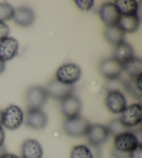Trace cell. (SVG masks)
I'll use <instances>...</instances> for the list:
<instances>
[{"mask_svg":"<svg viewBox=\"0 0 142 158\" xmlns=\"http://www.w3.org/2000/svg\"><path fill=\"white\" fill-rule=\"evenodd\" d=\"M47 122V116L42 110H37V109L27 110L25 123L28 127L34 130H41L45 128Z\"/></svg>","mask_w":142,"mask_h":158,"instance_id":"obj_12","label":"cell"},{"mask_svg":"<svg viewBox=\"0 0 142 158\" xmlns=\"http://www.w3.org/2000/svg\"><path fill=\"white\" fill-rule=\"evenodd\" d=\"M15 9L8 3H0V21L4 22L12 19Z\"/></svg>","mask_w":142,"mask_h":158,"instance_id":"obj_24","label":"cell"},{"mask_svg":"<svg viewBox=\"0 0 142 158\" xmlns=\"http://www.w3.org/2000/svg\"><path fill=\"white\" fill-rule=\"evenodd\" d=\"M99 16L103 23L107 27H110L118 24L121 13L115 4L109 2L103 4L100 8Z\"/></svg>","mask_w":142,"mask_h":158,"instance_id":"obj_13","label":"cell"},{"mask_svg":"<svg viewBox=\"0 0 142 158\" xmlns=\"http://www.w3.org/2000/svg\"><path fill=\"white\" fill-rule=\"evenodd\" d=\"M139 18L137 14L132 15H121L118 25L125 33H134L136 31L139 27Z\"/></svg>","mask_w":142,"mask_h":158,"instance_id":"obj_19","label":"cell"},{"mask_svg":"<svg viewBox=\"0 0 142 158\" xmlns=\"http://www.w3.org/2000/svg\"><path fill=\"white\" fill-rule=\"evenodd\" d=\"M48 98L46 89L41 86L31 87L26 92V101L28 109L41 110Z\"/></svg>","mask_w":142,"mask_h":158,"instance_id":"obj_7","label":"cell"},{"mask_svg":"<svg viewBox=\"0 0 142 158\" xmlns=\"http://www.w3.org/2000/svg\"><path fill=\"white\" fill-rule=\"evenodd\" d=\"M121 15H132L137 14L139 4L135 0H117L114 2Z\"/></svg>","mask_w":142,"mask_h":158,"instance_id":"obj_20","label":"cell"},{"mask_svg":"<svg viewBox=\"0 0 142 158\" xmlns=\"http://www.w3.org/2000/svg\"><path fill=\"white\" fill-rule=\"evenodd\" d=\"M13 19L18 25L28 27L34 24L35 20V14L30 8L20 7L15 10Z\"/></svg>","mask_w":142,"mask_h":158,"instance_id":"obj_15","label":"cell"},{"mask_svg":"<svg viewBox=\"0 0 142 158\" xmlns=\"http://www.w3.org/2000/svg\"><path fill=\"white\" fill-rule=\"evenodd\" d=\"M108 128L110 132V135H114V137L121 133L128 131L127 128L124 127L119 119H114L110 122L108 125Z\"/></svg>","mask_w":142,"mask_h":158,"instance_id":"obj_25","label":"cell"},{"mask_svg":"<svg viewBox=\"0 0 142 158\" xmlns=\"http://www.w3.org/2000/svg\"><path fill=\"white\" fill-rule=\"evenodd\" d=\"M79 9L83 10H89L94 6V2L92 0H81V1H78L76 0L74 2Z\"/></svg>","mask_w":142,"mask_h":158,"instance_id":"obj_26","label":"cell"},{"mask_svg":"<svg viewBox=\"0 0 142 158\" xmlns=\"http://www.w3.org/2000/svg\"><path fill=\"white\" fill-rule=\"evenodd\" d=\"M99 72L109 80H116L124 72V65L114 57L105 59L99 65Z\"/></svg>","mask_w":142,"mask_h":158,"instance_id":"obj_6","label":"cell"},{"mask_svg":"<svg viewBox=\"0 0 142 158\" xmlns=\"http://www.w3.org/2000/svg\"><path fill=\"white\" fill-rule=\"evenodd\" d=\"M5 70V61L2 59H0V74L4 71Z\"/></svg>","mask_w":142,"mask_h":158,"instance_id":"obj_32","label":"cell"},{"mask_svg":"<svg viewBox=\"0 0 142 158\" xmlns=\"http://www.w3.org/2000/svg\"><path fill=\"white\" fill-rule=\"evenodd\" d=\"M70 158H95L93 152L88 146L78 145L73 147L70 153Z\"/></svg>","mask_w":142,"mask_h":158,"instance_id":"obj_23","label":"cell"},{"mask_svg":"<svg viewBox=\"0 0 142 158\" xmlns=\"http://www.w3.org/2000/svg\"><path fill=\"white\" fill-rule=\"evenodd\" d=\"M90 125L91 124L88 120L78 116L65 120L62 125V129L65 134L69 137H81L86 136Z\"/></svg>","mask_w":142,"mask_h":158,"instance_id":"obj_1","label":"cell"},{"mask_svg":"<svg viewBox=\"0 0 142 158\" xmlns=\"http://www.w3.org/2000/svg\"><path fill=\"white\" fill-rule=\"evenodd\" d=\"M104 36L110 44L117 46L124 42L125 32L118 24L107 27L104 31Z\"/></svg>","mask_w":142,"mask_h":158,"instance_id":"obj_17","label":"cell"},{"mask_svg":"<svg viewBox=\"0 0 142 158\" xmlns=\"http://www.w3.org/2000/svg\"><path fill=\"white\" fill-rule=\"evenodd\" d=\"M112 155L114 158H128V156H129V154L124 153V152L117 151L114 149L112 151Z\"/></svg>","mask_w":142,"mask_h":158,"instance_id":"obj_29","label":"cell"},{"mask_svg":"<svg viewBox=\"0 0 142 158\" xmlns=\"http://www.w3.org/2000/svg\"><path fill=\"white\" fill-rule=\"evenodd\" d=\"M5 141V132L2 125H0V146H4Z\"/></svg>","mask_w":142,"mask_h":158,"instance_id":"obj_30","label":"cell"},{"mask_svg":"<svg viewBox=\"0 0 142 158\" xmlns=\"http://www.w3.org/2000/svg\"><path fill=\"white\" fill-rule=\"evenodd\" d=\"M6 148H5V147L4 146H0V157L2 156V155L6 153Z\"/></svg>","mask_w":142,"mask_h":158,"instance_id":"obj_33","label":"cell"},{"mask_svg":"<svg viewBox=\"0 0 142 158\" xmlns=\"http://www.w3.org/2000/svg\"><path fill=\"white\" fill-rule=\"evenodd\" d=\"M19 49V43L16 39L11 37L0 42V59L4 61L12 60L18 54Z\"/></svg>","mask_w":142,"mask_h":158,"instance_id":"obj_14","label":"cell"},{"mask_svg":"<svg viewBox=\"0 0 142 158\" xmlns=\"http://www.w3.org/2000/svg\"><path fill=\"white\" fill-rule=\"evenodd\" d=\"M45 89L48 96L56 100H62L72 95L74 91V86L63 84L56 79L51 80Z\"/></svg>","mask_w":142,"mask_h":158,"instance_id":"obj_8","label":"cell"},{"mask_svg":"<svg viewBox=\"0 0 142 158\" xmlns=\"http://www.w3.org/2000/svg\"><path fill=\"white\" fill-rule=\"evenodd\" d=\"M3 113L4 111L0 110V125H2V119H3Z\"/></svg>","mask_w":142,"mask_h":158,"instance_id":"obj_34","label":"cell"},{"mask_svg":"<svg viewBox=\"0 0 142 158\" xmlns=\"http://www.w3.org/2000/svg\"><path fill=\"white\" fill-rule=\"evenodd\" d=\"M21 158H42L43 150L37 141L29 139L21 146Z\"/></svg>","mask_w":142,"mask_h":158,"instance_id":"obj_16","label":"cell"},{"mask_svg":"<svg viewBox=\"0 0 142 158\" xmlns=\"http://www.w3.org/2000/svg\"><path fill=\"white\" fill-rule=\"evenodd\" d=\"M141 143L136 135L130 131H125L114 137V149L117 151L129 154Z\"/></svg>","mask_w":142,"mask_h":158,"instance_id":"obj_2","label":"cell"},{"mask_svg":"<svg viewBox=\"0 0 142 158\" xmlns=\"http://www.w3.org/2000/svg\"><path fill=\"white\" fill-rule=\"evenodd\" d=\"M120 121L126 128L136 127L141 124L142 120V107L140 104L134 103L122 111Z\"/></svg>","mask_w":142,"mask_h":158,"instance_id":"obj_5","label":"cell"},{"mask_svg":"<svg viewBox=\"0 0 142 158\" xmlns=\"http://www.w3.org/2000/svg\"><path fill=\"white\" fill-rule=\"evenodd\" d=\"M81 69L77 64H66L61 66L57 70L56 80L61 82L73 85V84L80 80L81 77Z\"/></svg>","mask_w":142,"mask_h":158,"instance_id":"obj_3","label":"cell"},{"mask_svg":"<svg viewBox=\"0 0 142 158\" xmlns=\"http://www.w3.org/2000/svg\"><path fill=\"white\" fill-rule=\"evenodd\" d=\"M129 158H142V146L141 143L129 153Z\"/></svg>","mask_w":142,"mask_h":158,"instance_id":"obj_28","label":"cell"},{"mask_svg":"<svg viewBox=\"0 0 142 158\" xmlns=\"http://www.w3.org/2000/svg\"><path fill=\"white\" fill-rule=\"evenodd\" d=\"M24 119L23 111L17 105H10L4 111L2 125L6 128L14 130L22 124Z\"/></svg>","mask_w":142,"mask_h":158,"instance_id":"obj_4","label":"cell"},{"mask_svg":"<svg viewBox=\"0 0 142 158\" xmlns=\"http://www.w3.org/2000/svg\"><path fill=\"white\" fill-rule=\"evenodd\" d=\"M124 70L130 78H135L142 75V61L140 58L133 57L124 65Z\"/></svg>","mask_w":142,"mask_h":158,"instance_id":"obj_22","label":"cell"},{"mask_svg":"<svg viewBox=\"0 0 142 158\" xmlns=\"http://www.w3.org/2000/svg\"><path fill=\"white\" fill-rule=\"evenodd\" d=\"M0 158H20V157H19L18 156H17V155H15L14 154L6 152V153L4 154L2 156L0 157Z\"/></svg>","mask_w":142,"mask_h":158,"instance_id":"obj_31","label":"cell"},{"mask_svg":"<svg viewBox=\"0 0 142 158\" xmlns=\"http://www.w3.org/2000/svg\"><path fill=\"white\" fill-rule=\"evenodd\" d=\"M141 76H138L135 78H130L124 81V88L130 96L136 99H141L142 96L141 91Z\"/></svg>","mask_w":142,"mask_h":158,"instance_id":"obj_21","label":"cell"},{"mask_svg":"<svg viewBox=\"0 0 142 158\" xmlns=\"http://www.w3.org/2000/svg\"><path fill=\"white\" fill-rule=\"evenodd\" d=\"M10 29L4 22L0 21V42L9 37Z\"/></svg>","mask_w":142,"mask_h":158,"instance_id":"obj_27","label":"cell"},{"mask_svg":"<svg viewBox=\"0 0 142 158\" xmlns=\"http://www.w3.org/2000/svg\"><path fill=\"white\" fill-rule=\"evenodd\" d=\"M105 104L113 114H121L127 107L126 98L120 91H110L105 97Z\"/></svg>","mask_w":142,"mask_h":158,"instance_id":"obj_9","label":"cell"},{"mask_svg":"<svg viewBox=\"0 0 142 158\" xmlns=\"http://www.w3.org/2000/svg\"><path fill=\"white\" fill-rule=\"evenodd\" d=\"M82 110L81 100L73 95L61 100V111L67 119L80 116Z\"/></svg>","mask_w":142,"mask_h":158,"instance_id":"obj_11","label":"cell"},{"mask_svg":"<svg viewBox=\"0 0 142 158\" xmlns=\"http://www.w3.org/2000/svg\"><path fill=\"white\" fill-rule=\"evenodd\" d=\"M110 132L107 126L101 124L90 125L86 134L89 143L92 146H99L108 139Z\"/></svg>","mask_w":142,"mask_h":158,"instance_id":"obj_10","label":"cell"},{"mask_svg":"<svg viewBox=\"0 0 142 158\" xmlns=\"http://www.w3.org/2000/svg\"><path fill=\"white\" fill-rule=\"evenodd\" d=\"M134 56V50L129 43L123 42L117 45L114 52V58L121 64L124 65Z\"/></svg>","mask_w":142,"mask_h":158,"instance_id":"obj_18","label":"cell"}]
</instances>
